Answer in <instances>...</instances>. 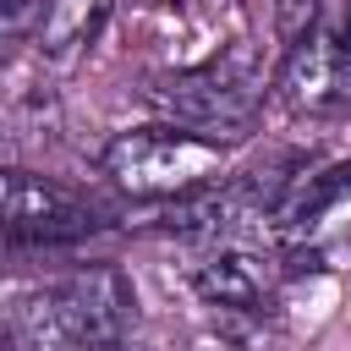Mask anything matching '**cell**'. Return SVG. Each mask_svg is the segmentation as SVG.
Segmentation results:
<instances>
[{
    "label": "cell",
    "instance_id": "14",
    "mask_svg": "<svg viewBox=\"0 0 351 351\" xmlns=\"http://www.w3.org/2000/svg\"><path fill=\"white\" fill-rule=\"evenodd\" d=\"M16 5H22V0H0V11H16Z\"/></svg>",
    "mask_w": 351,
    "mask_h": 351
},
{
    "label": "cell",
    "instance_id": "10",
    "mask_svg": "<svg viewBox=\"0 0 351 351\" xmlns=\"http://www.w3.org/2000/svg\"><path fill=\"white\" fill-rule=\"evenodd\" d=\"M313 22H318V0H280V5H274V27H280V38H285V44L307 38V33H313Z\"/></svg>",
    "mask_w": 351,
    "mask_h": 351
},
{
    "label": "cell",
    "instance_id": "9",
    "mask_svg": "<svg viewBox=\"0 0 351 351\" xmlns=\"http://www.w3.org/2000/svg\"><path fill=\"white\" fill-rule=\"evenodd\" d=\"M346 192H351V165H329L324 176H307V186L280 208V219H285L291 230H313V225L324 219V208L340 203Z\"/></svg>",
    "mask_w": 351,
    "mask_h": 351
},
{
    "label": "cell",
    "instance_id": "3",
    "mask_svg": "<svg viewBox=\"0 0 351 351\" xmlns=\"http://www.w3.org/2000/svg\"><path fill=\"white\" fill-rule=\"evenodd\" d=\"M110 214L55 181V176H38V170H0V236H16V241H82L104 225Z\"/></svg>",
    "mask_w": 351,
    "mask_h": 351
},
{
    "label": "cell",
    "instance_id": "12",
    "mask_svg": "<svg viewBox=\"0 0 351 351\" xmlns=\"http://www.w3.org/2000/svg\"><path fill=\"white\" fill-rule=\"evenodd\" d=\"M335 99L351 104V38L340 44V71H335Z\"/></svg>",
    "mask_w": 351,
    "mask_h": 351
},
{
    "label": "cell",
    "instance_id": "4",
    "mask_svg": "<svg viewBox=\"0 0 351 351\" xmlns=\"http://www.w3.org/2000/svg\"><path fill=\"white\" fill-rule=\"evenodd\" d=\"M60 307L82 340V351H121L132 324H137V291L115 263H88L71 280L55 285Z\"/></svg>",
    "mask_w": 351,
    "mask_h": 351
},
{
    "label": "cell",
    "instance_id": "8",
    "mask_svg": "<svg viewBox=\"0 0 351 351\" xmlns=\"http://www.w3.org/2000/svg\"><path fill=\"white\" fill-rule=\"evenodd\" d=\"M110 11H115V0H44L38 27H33V44L49 60H66V55H77L110 22Z\"/></svg>",
    "mask_w": 351,
    "mask_h": 351
},
{
    "label": "cell",
    "instance_id": "7",
    "mask_svg": "<svg viewBox=\"0 0 351 351\" xmlns=\"http://www.w3.org/2000/svg\"><path fill=\"white\" fill-rule=\"evenodd\" d=\"M11 346L16 351H82L66 307H60V291L44 285V291H27L11 302V324H5Z\"/></svg>",
    "mask_w": 351,
    "mask_h": 351
},
{
    "label": "cell",
    "instance_id": "6",
    "mask_svg": "<svg viewBox=\"0 0 351 351\" xmlns=\"http://www.w3.org/2000/svg\"><path fill=\"white\" fill-rule=\"evenodd\" d=\"M335 71H340V44L329 33H307L291 44L285 71H280V99L291 110H324L335 99Z\"/></svg>",
    "mask_w": 351,
    "mask_h": 351
},
{
    "label": "cell",
    "instance_id": "1",
    "mask_svg": "<svg viewBox=\"0 0 351 351\" xmlns=\"http://www.w3.org/2000/svg\"><path fill=\"white\" fill-rule=\"evenodd\" d=\"M225 165H230L225 143H208L176 126H137V132L110 137L104 148V176L132 197H186L219 181Z\"/></svg>",
    "mask_w": 351,
    "mask_h": 351
},
{
    "label": "cell",
    "instance_id": "5",
    "mask_svg": "<svg viewBox=\"0 0 351 351\" xmlns=\"http://www.w3.org/2000/svg\"><path fill=\"white\" fill-rule=\"evenodd\" d=\"M192 285H197V296H203L208 307L252 313V307H263L274 274H269V263H263L258 252H247V247H225V252H214V258L197 263Z\"/></svg>",
    "mask_w": 351,
    "mask_h": 351
},
{
    "label": "cell",
    "instance_id": "11",
    "mask_svg": "<svg viewBox=\"0 0 351 351\" xmlns=\"http://www.w3.org/2000/svg\"><path fill=\"white\" fill-rule=\"evenodd\" d=\"M16 44H22V27H16V11H0V66H11V55H16Z\"/></svg>",
    "mask_w": 351,
    "mask_h": 351
},
{
    "label": "cell",
    "instance_id": "13",
    "mask_svg": "<svg viewBox=\"0 0 351 351\" xmlns=\"http://www.w3.org/2000/svg\"><path fill=\"white\" fill-rule=\"evenodd\" d=\"M0 351H16V346H11V335H0Z\"/></svg>",
    "mask_w": 351,
    "mask_h": 351
},
{
    "label": "cell",
    "instance_id": "2",
    "mask_svg": "<svg viewBox=\"0 0 351 351\" xmlns=\"http://www.w3.org/2000/svg\"><path fill=\"white\" fill-rule=\"evenodd\" d=\"M154 99L181 126H192L197 137L230 148V143H241L252 132L258 104H263V82L247 66V55H236V60H214L203 71H181V77L154 82Z\"/></svg>",
    "mask_w": 351,
    "mask_h": 351
}]
</instances>
